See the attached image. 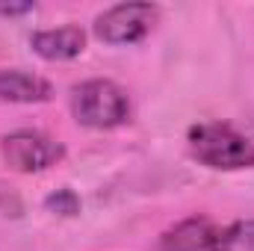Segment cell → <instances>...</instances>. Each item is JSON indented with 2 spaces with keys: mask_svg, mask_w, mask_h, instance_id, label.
<instances>
[{
  "mask_svg": "<svg viewBox=\"0 0 254 251\" xmlns=\"http://www.w3.org/2000/svg\"><path fill=\"white\" fill-rule=\"evenodd\" d=\"M192 154L210 169H252L254 142L228 125H198L190 130Z\"/></svg>",
  "mask_w": 254,
  "mask_h": 251,
  "instance_id": "6da1fadb",
  "label": "cell"
},
{
  "mask_svg": "<svg viewBox=\"0 0 254 251\" xmlns=\"http://www.w3.org/2000/svg\"><path fill=\"white\" fill-rule=\"evenodd\" d=\"M71 110L77 122L95 130H110L127 122L130 101L113 80H86L71 95Z\"/></svg>",
  "mask_w": 254,
  "mask_h": 251,
  "instance_id": "7a4b0ae2",
  "label": "cell"
},
{
  "mask_svg": "<svg viewBox=\"0 0 254 251\" xmlns=\"http://www.w3.org/2000/svg\"><path fill=\"white\" fill-rule=\"evenodd\" d=\"M157 24V6L151 3H119L98 15L95 36L107 45H133L151 33Z\"/></svg>",
  "mask_w": 254,
  "mask_h": 251,
  "instance_id": "3957f363",
  "label": "cell"
},
{
  "mask_svg": "<svg viewBox=\"0 0 254 251\" xmlns=\"http://www.w3.org/2000/svg\"><path fill=\"white\" fill-rule=\"evenodd\" d=\"M0 151L15 172H45L63 160V145L39 130H15L3 136Z\"/></svg>",
  "mask_w": 254,
  "mask_h": 251,
  "instance_id": "277c9868",
  "label": "cell"
},
{
  "mask_svg": "<svg viewBox=\"0 0 254 251\" xmlns=\"http://www.w3.org/2000/svg\"><path fill=\"white\" fill-rule=\"evenodd\" d=\"M228 231L216 228L210 219H184L163 234L160 251H228Z\"/></svg>",
  "mask_w": 254,
  "mask_h": 251,
  "instance_id": "5b68a950",
  "label": "cell"
},
{
  "mask_svg": "<svg viewBox=\"0 0 254 251\" xmlns=\"http://www.w3.org/2000/svg\"><path fill=\"white\" fill-rule=\"evenodd\" d=\"M33 51L42 57V60H51V63H63V60H74L77 54H83L86 48V33L74 24L68 27H57V30H42L30 39Z\"/></svg>",
  "mask_w": 254,
  "mask_h": 251,
  "instance_id": "8992f818",
  "label": "cell"
},
{
  "mask_svg": "<svg viewBox=\"0 0 254 251\" xmlns=\"http://www.w3.org/2000/svg\"><path fill=\"white\" fill-rule=\"evenodd\" d=\"M54 95L51 83L30 74V71H18V68H9V71H0V101H9V104H42Z\"/></svg>",
  "mask_w": 254,
  "mask_h": 251,
  "instance_id": "52a82bcc",
  "label": "cell"
},
{
  "mask_svg": "<svg viewBox=\"0 0 254 251\" xmlns=\"http://www.w3.org/2000/svg\"><path fill=\"white\" fill-rule=\"evenodd\" d=\"M228 243H231V249L254 251V219L237 222L234 228H228Z\"/></svg>",
  "mask_w": 254,
  "mask_h": 251,
  "instance_id": "ba28073f",
  "label": "cell"
},
{
  "mask_svg": "<svg viewBox=\"0 0 254 251\" xmlns=\"http://www.w3.org/2000/svg\"><path fill=\"white\" fill-rule=\"evenodd\" d=\"M48 207L57 210V213H63V216H74L80 210V201H77V195L71 189H63V192H57V195L48 198Z\"/></svg>",
  "mask_w": 254,
  "mask_h": 251,
  "instance_id": "9c48e42d",
  "label": "cell"
},
{
  "mask_svg": "<svg viewBox=\"0 0 254 251\" xmlns=\"http://www.w3.org/2000/svg\"><path fill=\"white\" fill-rule=\"evenodd\" d=\"M36 6L33 3H0V15H27V12H33Z\"/></svg>",
  "mask_w": 254,
  "mask_h": 251,
  "instance_id": "30bf717a",
  "label": "cell"
}]
</instances>
